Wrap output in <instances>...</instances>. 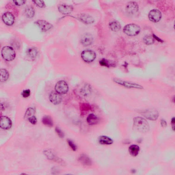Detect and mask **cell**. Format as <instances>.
I'll return each mask as SVG.
<instances>
[{"instance_id": "obj_19", "label": "cell", "mask_w": 175, "mask_h": 175, "mask_svg": "<svg viewBox=\"0 0 175 175\" xmlns=\"http://www.w3.org/2000/svg\"><path fill=\"white\" fill-rule=\"evenodd\" d=\"M79 162L83 165L87 166H89L92 164V162L90 159L85 154H82L79 158Z\"/></svg>"}, {"instance_id": "obj_14", "label": "cell", "mask_w": 175, "mask_h": 175, "mask_svg": "<svg viewBox=\"0 0 175 175\" xmlns=\"http://www.w3.org/2000/svg\"><path fill=\"white\" fill-rule=\"evenodd\" d=\"M58 9L59 12L64 15L69 14L72 12L73 10V7L72 6L65 4H60Z\"/></svg>"}, {"instance_id": "obj_31", "label": "cell", "mask_w": 175, "mask_h": 175, "mask_svg": "<svg viewBox=\"0 0 175 175\" xmlns=\"http://www.w3.org/2000/svg\"><path fill=\"white\" fill-rule=\"evenodd\" d=\"M37 6L40 8H44L45 7V4L44 2L43 1H32Z\"/></svg>"}, {"instance_id": "obj_18", "label": "cell", "mask_w": 175, "mask_h": 175, "mask_svg": "<svg viewBox=\"0 0 175 175\" xmlns=\"http://www.w3.org/2000/svg\"><path fill=\"white\" fill-rule=\"evenodd\" d=\"M38 50L35 47L29 48L26 51L27 56L32 60L36 58L38 56Z\"/></svg>"}, {"instance_id": "obj_3", "label": "cell", "mask_w": 175, "mask_h": 175, "mask_svg": "<svg viewBox=\"0 0 175 175\" xmlns=\"http://www.w3.org/2000/svg\"><path fill=\"white\" fill-rule=\"evenodd\" d=\"M1 54L4 59L7 61H12L16 56L15 50L10 46H5L2 48Z\"/></svg>"}, {"instance_id": "obj_25", "label": "cell", "mask_w": 175, "mask_h": 175, "mask_svg": "<svg viewBox=\"0 0 175 175\" xmlns=\"http://www.w3.org/2000/svg\"><path fill=\"white\" fill-rule=\"evenodd\" d=\"M9 77L8 71L5 69H1L0 70V81L1 82H6Z\"/></svg>"}, {"instance_id": "obj_17", "label": "cell", "mask_w": 175, "mask_h": 175, "mask_svg": "<svg viewBox=\"0 0 175 175\" xmlns=\"http://www.w3.org/2000/svg\"><path fill=\"white\" fill-rule=\"evenodd\" d=\"M98 142L101 145H110L112 144L114 142L111 138L103 135L99 137Z\"/></svg>"}, {"instance_id": "obj_4", "label": "cell", "mask_w": 175, "mask_h": 175, "mask_svg": "<svg viewBox=\"0 0 175 175\" xmlns=\"http://www.w3.org/2000/svg\"><path fill=\"white\" fill-rule=\"evenodd\" d=\"M114 81L117 84L121 85L126 88L142 89L143 88L141 85L132 82L125 81L121 79L114 78Z\"/></svg>"}, {"instance_id": "obj_7", "label": "cell", "mask_w": 175, "mask_h": 175, "mask_svg": "<svg viewBox=\"0 0 175 175\" xmlns=\"http://www.w3.org/2000/svg\"><path fill=\"white\" fill-rule=\"evenodd\" d=\"M55 89L57 93L60 94H64L68 93V87L65 81L61 80L57 83Z\"/></svg>"}, {"instance_id": "obj_12", "label": "cell", "mask_w": 175, "mask_h": 175, "mask_svg": "<svg viewBox=\"0 0 175 175\" xmlns=\"http://www.w3.org/2000/svg\"><path fill=\"white\" fill-rule=\"evenodd\" d=\"M35 24L43 32L50 30L53 27L52 25L49 22L43 20H39L35 22Z\"/></svg>"}, {"instance_id": "obj_9", "label": "cell", "mask_w": 175, "mask_h": 175, "mask_svg": "<svg viewBox=\"0 0 175 175\" xmlns=\"http://www.w3.org/2000/svg\"><path fill=\"white\" fill-rule=\"evenodd\" d=\"M139 6L135 1H131L128 3L126 7V12L131 15L136 14L139 11Z\"/></svg>"}, {"instance_id": "obj_11", "label": "cell", "mask_w": 175, "mask_h": 175, "mask_svg": "<svg viewBox=\"0 0 175 175\" xmlns=\"http://www.w3.org/2000/svg\"><path fill=\"white\" fill-rule=\"evenodd\" d=\"M49 99L50 102L54 105L60 104L62 102V97L61 94L57 92L52 91L50 94Z\"/></svg>"}, {"instance_id": "obj_2", "label": "cell", "mask_w": 175, "mask_h": 175, "mask_svg": "<svg viewBox=\"0 0 175 175\" xmlns=\"http://www.w3.org/2000/svg\"><path fill=\"white\" fill-rule=\"evenodd\" d=\"M123 31L126 35L130 36L138 35L141 31V29L139 25L135 24H129L124 27Z\"/></svg>"}, {"instance_id": "obj_20", "label": "cell", "mask_w": 175, "mask_h": 175, "mask_svg": "<svg viewBox=\"0 0 175 175\" xmlns=\"http://www.w3.org/2000/svg\"><path fill=\"white\" fill-rule=\"evenodd\" d=\"M44 154L45 155L46 157L48 159L52 161H54L55 162H60L61 161H60V158L57 157V156L55 155L54 153L52 152L50 150H46L44 151Z\"/></svg>"}, {"instance_id": "obj_24", "label": "cell", "mask_w": 175, "mask_h": 175, "mask_svg": "<svg viewBox=\"0 0 175 175\" xmlns=\"http://www.w3.org/2000/svg\"><path fill=\"white\" fill-rule=\"evenodd\" d=\"M140 150V147L136 145H132L129 148V151L130 155L133 157L137 156Z\"/></svg>"}, {"instance_id": "obj_23", "label": "cell", "mask_w": 175, "mask_h": 175, "mask_svg": "<svg viewBox=\"0 0 175 175\" xmlns=\"http://www.w3.org/2000/svg\"><path fill=\"white\" fill-rule=\"evenodd\" d=\"M109 25L110 29L114 32H118L121 29V24L116 21H114L110 22Z\"/></svg>"}, {"instance_id": "obj_29", "label": "cell", "mask_w": 175, "mask_h": 175, "mask_svg": "<svg viewBox=\"0 0 175 175\" xmlns=\"http://www.w3.org/2000/svg\"><path fill=\"white\" fill-rule=\"evenodd\" d=\"M35 111L33 108L29 107L26 110L25 114V118L28 119L29 117L34 115L35 114Z\"/></svg>"}, {"instance_id": "obj_8", "label": "cell", "mask_w": 175, "mask_h": 175, "mask_svg": "<svg viewBox=\"0 0 175 175\" xmlns=\"http://www.w3.org/2000/svg\"><path fill=\"white\" fill-rule=\"evenodd\" d=\"M148 17L150 21L157 23L159 22L161 19L162 15L160 10L154 9L150 11L149 13Z\"/></svg>"}, {"instance_id": "obj_21", "label": "cell", "mask_w": 175, "mask_h": 175, "mask_svg": "<svg viewBox=\"0 0 175 175\" xmlns=\"http://www.w3.org/2000/svg\"><path fill=\"white\" fill-rule=\"evenodd\" d=\"M92 91L90 85H85L81 87L80 90V93L81 95L83 96H88L91 93Z\"/></svg>"}, {"instance_id": "obj_38", "label": "cell", "mask_w": 175, "mask_h": 175, "mask_svg": "<svg viewBox=\"0 0 175 175\" xmlns=\"http://www.w3.org/2000/svg\"><path fill=\"white\" fill-rule=\"evenodd\" d=\"M161 125H162V126H166V122L164 121H162V122H161Z\"/></svg>"}, {"instance_id": "obj_10", "label": "cell", "mask_w": 175, "mask_h": 175, "mask_svg": "<svg viewBox=\"0 0 175 175\" xmlns=\"http://www.w3.org/2000/svg\"><path fill=\"white\" fill-rule=\"evenodd\" d=\"M4 24L8 26H11L14 24L15 18L12 13L10 12L4 13L2 17Z\"/></svg>"}, {"instance_id": "obj_13", "label": "cell", "mask_w": 175, "mask_h": 175, "mask_svg": "<svg viewBox=\"0 0 175 175\" xmlns=\"http://www.w3.org/2000/svg\"><path fill=\"white\" fill-rule=\"evenodd\" d=\"M12 123L11 120L9 117L5 116H2L1 118V128L4 130H8L12 126Z\"/></svg>"}, {"instance_id": "obj_30", "label": "cell", "mask_w": 175, "mask_h": 175, "mask_svg": "<svg viewBox=\"0 0 175 175\" xmlns=\"http://www.w3.org/2000/svg\"><path fill=\"white\" fill-rule=\"evenodd\" d=\"M68 144L70 148L74 151H75L77 150V147L76 145L72 140H68Z\"/></svg>"}, {"instance_id": "obj_36", "label": "cell", "mask_w": 175, "mask_h": 175, "mask_svg": "<svg viewBox=\"0 0 175 175\" xmlns=\"http://www.w3.org/2000/svg\"><path fill=\"white\" fill-rule=\"evenodd\" d=\"M100 63L101 64V65L105 66H107L108 65V63L104 59L101 60Z\"/></svg>"}, {"instance_id": "obj_26", "label": "cell", "mask_w": 175, "mask_h": 175, "mask_svg": "<svg viewBox=\"0 0 175 175\" xmlns=\"http://www.w3.org/2000/svg\"><path fill=\"white\" fill-rule=\"evenodd\" d=\"M35 11L33 7L28 6L25 8V14L27 18H31L33 17Z\"/></svg>"}, {"instance_id": "obj_5", "label": "cell", "mask_w": 175, "mask_h": 175, "mask_svg": "<svg viewBox=\"0 0 175 175\" xmlns=\"http://www.w3.org/2000/svg\"><path fill=\"white\" fill-rule=\"evenodd\" d=\"M141 112L142 115L146 118L153 121L157 119L159 116V114L157 110L153 109L145 110Z\"/></svg>"}, {"instance_id": "obj_35", "label": "cell", "mask_w": 175, "mask_h": 175, "mask_svg": "<svg viewBox=\"0 0 175 175\" xmlns=\"http://www.w3.org/2000/svg\"><path fill=\"white\" fill-rule=\"evenodd\" d=\"M13 2L16 6H21L24 5V4L25 3L26 1H23V0H20V1H13Z\"/></svg>"}, {"instance_id": "obj_37", "label": "cell", "mask_w": 175, "mask_h": 175, "mask_svg": "<svg viewBox=\"0 0 175 175\" xmlns=\"http://www.w3.org/2000/svg\"><path fill=\"white\" fill-rule=\"evenodd\" d=\"M171 124L172 126V128L173 129L174 131L175 130V118L174 117H173L171 121Z\"/></svg>"}, {"instance_id": "obj_16", "label": "cell", "mask_w": 175, "mask_h": 175, "mask_svg": "<svg viewBox=\"0 0 175 175\" xmlns=\"http://www.w3.org/2000/svg\"><path fill=\"white\" fill-rule=\"evenodd\" d=\"M79 19L85 24H91L94 22V19L91 16L86 13H82L79 15Z\"/></svg>"}, {"instance_id": "obj_33", "label": "cell", "mask_w": 175, "mask_h": 175, "mask_svg": "<svg viewBox=\"0 0 175 175\" xmlns=\"http://www.w3.org/2000/svg\"><path fill=\"white\" fill-rule=\"evenodd\" d=\"M22 96L24 98L29 97L31 94V91L29 89H26L23 90L22 93Z\"/></svg>"}, {"instance_id": "obj_1", "label": "cell", "mask_w": 175, "mask_h": 175, "mask_svg": "<svg viewBox=\"0 0 175 175\" xmlns=\"http://www.w3.org/2000/svg\"><path fill=\"white\" fill-rule=\"evenodd\" d=\"M133 126L136 130L140 132L146 133L148 131L149 126L148 122L141 117H136L133 119Z\"/></svg>"}, {"instance_id": "obj_27", "label": "cell", "mask_w": 175, "mask_h": 175, "mask_svg": "<svg viewBox=\"0 0 175 175\" xmlns=\"http://www.w3.org/2000/svg\"><path fill=\"white\" fill-rule=\"evenodd\" d=\"M42 123L43 125L48 127H52L53 126V121L51 117L49 116H45L42 119Z\"/></svg>"}, {"instance_id": "obj_28", "label": "cell", "mask_w": 175, "mask_h": 175, "mask_svg": "<svg viewBox=\"0 0 175 175\" xmlns=\"http://www.w3.org/2000/svg\"><path fill=\"white\" fill-rule=\"evenodd\" d=\"M155 39L154 36L151 35H147L145 36L143 39L144 43L148 45L153 44L155 42Z\"/></svg>"}, {"instance_id": "obj_6", "label": "cell", "mask_w": 175, "mask_h": 175, "mask_svg": "<svg viewBox=\"0 0 175 175\" xmlns=\"http://www.w3.org/2000/svg\"><path fill=\"white\" fill-rule=\"evenodd\" d=\"M81 57L85 62L87 63H90L96 59V54L93 51L85 50L82 53Z\"/></svg>"}, {"instance_id": "obj_22", "label": "cell", "mask_w": 175, "mask_h": 175, "mask_svg": "<svg viewBox=\"0 0 175 175\" xmlns=\"http://www.w3.org/2000/svg\"><path fill=\"white\" fill-rule=\"evenodd\" d=\"M87 123L92 126L96 125L98 123L99 120L97 116L93 114H90L87 118Z\"/></svg>"}, {"instance_id": "obj_32", "label": "cell", "mask_w": 175, "mask_h": 175, "mask_svg": "<svg viewBox=\"0 0 175 175\" xmlns=\"http://www.w3.org/2000/svg\"><path fill=\"white\" fill-rule=\"evenodd\" d=\"M29 123L32 125H36L37 123V119L36 117L34 115L32 116L27 119Z\"/></svg>"}, {"instance_id": "obj_34", "label": "cell", "mask_w": 175, "mask_h": 175, "mask_svg": "<svg viewBox=\"0 0 175 175\" xmlns=\"http://www.w3.org/2000/svg\"><path fill=\"white\" fill-rule=\"evenodd\" d=\"M55 131L57 133V134L58 135L59 137L61 138H63L64 136V135L63 132H62L60 129L58 127H56L55 129Z\"/></svg>"}, {"instance_id": "obj_15", "label": "cell", "mask_w": 175, "mask_h": 175, "mask_svg": "<svg viewBox=\"0 0 175 175\" xmlns=\"http://www.w3.org/2000/svg\"><path fill=\"white\" fill-rule=\"evenodd\" d=\"M93 36L90 34H86L82 37L81 41L82 45L85 46H87L91 45L93 42Z\"/></svg>"}]
</instances>
